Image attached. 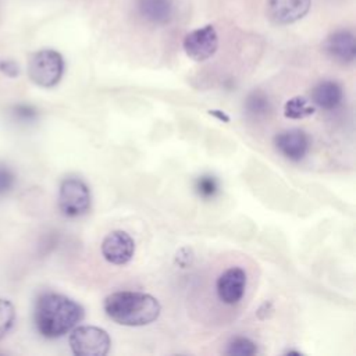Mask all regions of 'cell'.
I'll return each instance as SVG.
<instances>
[{"mask_svg":"<svg viewBox=\"0 0 356 356\" xmlns=\"http://www.w3.org/2000/svg\"><path fill=\"white\" fill-rule=\"evenodd\" d=\"M83 307L74 299L57 293H42L33 309V323L38 332L49 339L60 338L83 318Z\"/></svg>","mask_w":356,"mask_h":356,"instance_id":"obj_1","label":"cell"},{"mask_svg":"<svg viewBox=\"0 0 356 356\" xmlns=\"http://www.w3.org/2000/svg\"><path fill=\"white\" fill-rule=\"evenodd\" d=\"M103 309L113 321L127 327L147 325L156 321L161 312L154 296L136 291H120L106 296Z\"/></svg>","mask_w":356,"mask_h":356,"instance_id":"obj_2","label":"cell"},{"mask_svg":"<svg viewBox=\"0 0 356 356\" xmlns=\"http://www.w3.org/2000/svg\"><path fill=\"white\" fill-rule=\"evenodd\" d=\"M64 74L63 56L53 49L35 51L28 61V76L40 88L56 86Z\"/></svg>","mask_w":356,"mask_h":356,"instance_id":"obj_3","label":"cell"},{"mask_svg":"<svg viewBox=\"0 0 356 356\" xmlns=\"http://www.w3.org/2000/svg\"><path fill=\"white\" fill-rule=\"evenodd\" d=\"M92 197L89 186L76 177L65 178L58 189V209L70 218L81 217L90 209Z\"/></svg>","mask_w":356,"mask_h":356,"instance_id":"obj_4","label":"cell"},{"mask_svg":"<svg viewBox=\"0 0 356 356\" xmlns=\"http://www.w3.org/2000/svg\"><path fill=\"white\" fill-rule=\"evenodd\" d=\"M70 348L76 356H104L110 350V337L96 325L74 327L70 335Z\"/></svg>","mask_w":356,"mask_h":356,"instance_id":"obj_5","label":"cell"},{"mask_svg":"<svg viewBox=\"0 0 356 356\" xmlns=\"http://www.w3.org/2000/svg\"><path fill=\"white\" fill-rule=\"evenodd\" d=\"M184 50L195 61L209 60L218 49V36L213 25H206L189 32L184 38Z\"/></svg>","mask_w":356,"mask_h":356,"instance_id":"obj_6","label":"cell"},{"mask_svg":"<svg viewBox=\"0 0 356 356\" xmlns=\"http://www.w3.org/2000/svg\"><path fill=\"white\" fill-rule=\"evenodd\" d=\"M134 253L135 241L125 231H113L107 234L102 242V254L111 264H127L134 257Z\"/></svg>","mask_w":356,"mask_h":356,"instance_id":"obj_7","label":"cell"},{"mask_svg":"<svg viewBox=\"0 0 356 356\" xmlns=\"http://www.w3.org/2000/svg\"><path fill=\"white\" fill-rule=\"evenodd\" d=\"M246 273L241 267H229L224 270L216 282L218 299L225 305H236L243 298L246 289Z\"/></svg>","mask_w":356,"mask_h":356,"instance_id":"obj_8","label":"cell"},{"mask_svg":"<svg viewBox=\"0 0 356 356\" xmlns=\"http://www.w3.org/2000/svg\"><path fill=\"white\" fill-rule=\"evenodd\" d=\"M274 146L281 156L291 161H300L309 152L310 139L302 129H286L274 136Z\"/></svg>","mask_w":356,"mask_h":356,"instance_id":"obj_9","label":"cell"},{"mask_svg":"<svg viewBox=\"0 0 356 356\" xmlns=\"http://www.w3.org/2000/svg\"><path fill=\"white\" fill-rule=\"evenodd\" d=\"M323 47L332 60L342 64H349L356 57L355 35L348 29H339L328 35Z\"/></svg>","mask_w":356,"mask_h":356,"instance_id":"obj_10","label":"cell"},{"mask_svg":"<svg viewBox=\"0 0 356 356\" xmlns=\"http://www.w3.org/2000/svg\"><path fill=\"white\" fill-rule=\"evenodd\" d=\"M310 8V0H268V17L280 25L296 22L303 18Z\"/></svg>","mask_w":356,"mask_h":356,"instance_id":"obj_11","label":"cell"},{"mask_svg":"<svg viewBox=\"0 0 356 356\" xmlns=\"http://www.w3.org/2000/svg\"><path fill=\"white\" fill-rule=\"evenodd\" d=\"M139 15L154 25L168 24L175 13L174 0H136Z\"/></svg>","mask_w":356,"mask_h":356,"instance_id":"obj_12","label":"cell"},{"mask_svg":"<svg viewBox=\"0 0 356 356\" xmlns=\"http://www.w3.org/2000/svg\"><path fill=\"white\" fill-rule=\"evenodd\" d=\"M342 88L335 81H321L312 90V102L320 108L332 110L342 102Z\"/></svg>","mask_w":356,"mask_h":356,"instance_id":"obj_13","label":"cell"},{"mask_svg":"<svg viewBox=\"0 0 356 356\" xmlns=\"http://www.w3.org/2000/svg\"><path fill=\"white\" fill-rule=\"evenodd\" d=\"M314 111H316L314 106L306 97H302V96H295L289 99L284 106V115L291 120L306 118L314 114Z\"/></svg>","mask_w":356,"mask_h":356,"instance_id":"obj_14","label":"cell"},{"mask_svg":"<svg viewBox=\"0 0 356 356\" xmlns=\"http://www.w3.org/2000/svg\"><path fill=\"white\" fill-rule=\"evenodd\" d=\"M225 353L232 356H252L257 353V346L248 337H235L228 342Z\"/></svg>","mask_w":356,"mask_h":356,"instance_id":"obj_15","label":"cell"},{"mask_svg":"<svg viewBox=\"0 0 356 356\" xmlns=\"http://www.w3.org/2000/svg\"><path fill=\"white\" fill-rule=\"evenodd\" d=\"M15 321V307L7 299H0V341L10 332Z\"/></svg>","mask_w":356,"mask_h":356,"instance_id":"obj_16","label":"cell"},{"mask_svg":"<svg viewBox=\"0 0 356 356\" xmlns=\"http://www.w3.org/2000/svg\"><path fill=\"white\" fill-rule=\"evenodd\" d=\"M220 185L216 177L213 175H200L195 181V191L203 199H211L218 193Z\"/></svg>","mask_w":356,"mask_h":356,"instance_id":"obj_17","label":"cell"},{"mask_svg":"<svg viewBox=\"0 0 356 356\" xmlns=\"http://www.w3.org/2000/svg\"><path fill=\"white\" fill-rule=\"evenodd\" d=\"M246 108L256 115L266 114L270 111V100L263 92H253L246 99Z\"/></svg>","mask_w":356,"mask_h":356,"instance_id":"obj_18","label":"cell"},{"mask_svg":"<svg viewBox=\"0 0 356 356\" xmlns=\"http://www.w3.org/2000/svg\"><path fill=\"white\" fill-rule=\"evenodd\" d=\"M10 114L13 115L14 120L24 122V124H29L38 118V110L33 106L26 104V103L14 104L10 110Z\"/></svg>","mask_w":356,"mask_h":356,"instance_id":"obj_19","label":"cell"},{"mask_svg":"<svg viewBox=\"0 0 356 356\" xmlns=\"http://www.w3.org/2000/svg\"><path fill=\"white\" fill-rule=\"evenodd\" d=\"M15 181L17 178L14 171L7 165L0 164V196L10 193L15 185Z\"/></svg>","mask_w":356,"mask_h":356,"instance_id":"obj_20","label":"cell"},{"mask_svg":"<svg viewBox=\"0 0 356 356\" xmlns=\"http://www.w3.org/2000/svg\"><path fill=\"white\" fill-rule=\"evenodd\" d=\"M0 72L8 78H15L19 75V65L17 61L11 58H1L0 60Z\"/></svg>","mask_w":356,"mask_h":356,"instance_id":"obj_21","label":"cell"},{"mask_svg":"<svg viewBox=\"0 0 356 356\" xmlns=\"http://www.w3.org/2000/svg\"><path fill=\"white\" fill-rule=\"evenodd\" d=\"M209 113H210L211 115H216V117H217V118H220V120H224V121H227V122L229 121V117H228V115H225L224 113L218 111V110H210Z\"/></svg>","mask_w":356,"mask_h":356,"instance_id":"obj_22","label":"cell"}]
</instances>
